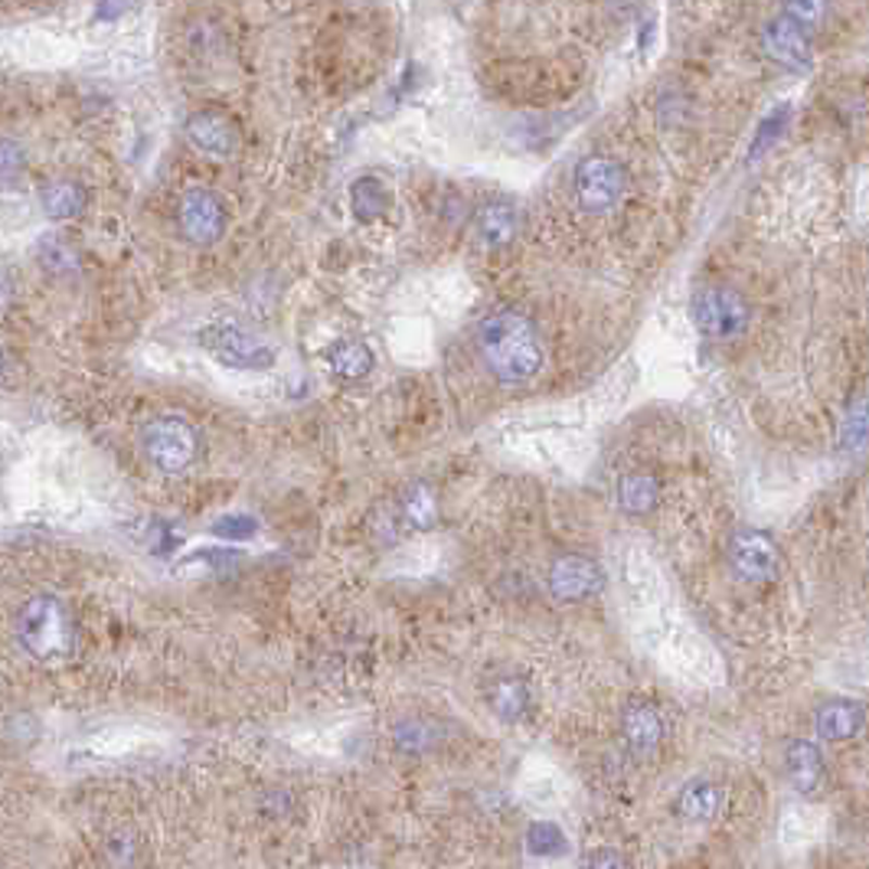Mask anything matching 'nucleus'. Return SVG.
Returning <instances> with one entry per match:
<instances>
[{
    "label": "nucleus",
    "instance_id": "obj_4",
    "mask_svg": "<svg viewBox=\"0 0 869 869\" xmlns=\"http://www.w3.org/2000/svg\"><path fill=\"white\" fill-rule=\"evenodd\" d=\"M141 451L144 458L164 471V474H180L187 471L196 455H200V435L196 429L180 419V416H161L154 422L144 425L141 432Z\"/></svg>",
    "mask_w": 869,
    "mask_h": 869
},
{
    "label": "nucleus",
    "instance_id": "obj_12",
    "mask_svg": "<svg viewBox=\"0 0 869 869\" xmlns=\"http://www.w3.org/2000/svg\"><path fill=\"white\" fill-rule=\"evenodd\" d=\"M784 775L797 794L817 797L827 781V765H823L820 749L807 739H791L784 745Z\"/></svg>",
    "mask_w": 869,
    "mask_h": 869
},
{
    "label": "nucleus",
    "instance_id": "obj_26",
    "mask_svg": "<svg viewBox=\"0 0 869 869\" xmlns=\"http://www.w3.org/2000/svg\"><path fill=\"white\" fill-rule=\"evenodd\" d=\"M565 846H568V840L559 830V823L536 820V823L526 827V849L533 856H559V853H565Z\"/></svg>",
    "mask_w": 869,
    "mask_h": 869
},
{
    "label": "nucleus",
    "instance_id": "obj_5",
    "mask_svg": "<svg viewBox=\"0 0 869 869\" xmlns=\"http://www.w3.org/2000/svg\"><path fill=\"white\" fill-rule=\"evenodd\" d=\"M196 341L213 360H219L229 370H271L274 367V350L261 337H255L252 331L232 321L206 324Z\"/></svg>",
    "mask_w": 869,
    "mask_h": 869
},
{
    "label": "nucleus",
    "instance_id": "obj_24",
    "mask_svg": "<svg viewBox=\"0 0 869 869\" xmlns=\"http://www.w3.org/2000/svg\"><path fill=\"white\" fill-rule=\"evenodd\" d=\"M788 125H791V105L781 102L778 108H771V112L762 118V125H758V131H755V141H752V148H749V161H758L765 151H771L775 141L788 131Z\"/></svg>",
    "mask_w": 869,
    "mask_h": 869
},
{
    "label": "nucleus",
    "instance_id": "obj_2",
    "mask_svg": "<svg viewBox=\"0 0 869 869\" xmlns=\"http://www.w3.org/2000/svg\"><path fill=\"white\" fill-rule=\"evenodd\" d=\"M17 641L43 667H63L79 651V625L56 596H34L17 612Z\"/></svg>",
    "mask_w": 869,
    "mask_h": 869
},
{
    "label": "nucleus",
    "instance_id": "obj_25",
    "mask_svg": "<svg viewBox=\"0 0 869 869\" xmlns=\"http://www.w3.org/2000/svg\"><path fill=\"white\" fill-rule=\"evenodd\" d=\"M402 516H406L416 529H429V526H435V520H438V507H435V497H432V490H429L425 484H416V487L406 490V497H402Z\"/></svg>",
    "mask_w": 869,
    "mask_h": 869
},
{
    "label": "nucleus",
    "instance_id": "obj_11",
    "mask_svg": "<svg viewBox=\"0 0 869 869\" xmlns=\"http://www.w3.org/2000/svg\"><path fill=\"white\" fill-rule=\"evenodd\" d=\"M183 135L206 157H229L239 148V131H235L232 118L216 112V108L193 112L183 125Z\"/></svg>",
    "mask_w": 869,
    "mask_h": 869
},
{
    "label": "nucleus",
    "instance_id": "obj_8",
    "mask_svg": "<svg viewBox=\"0 0 869 869\" xmlns=\"http://www.w3.org/2000/svg\"><path fill=\"white\" fill-rule=\"evenodd\" d=\"M546 586L559 602H586L605 589V572L583 552H565L549 565Z\"/></svg>",
    "mask_w": 869,
    "mask_h": 869
},
{
    "label": "nucleus",
    "instance_id": "obj_23",
    "mask_svg": "<svg viewBox=\"0 0 869 869\" xmlns=\"http://www.w3.org/2000/svg\"><path fill=\"white\" fill-rule=\"evenodd\" d=\"M393 742L406 755H422V752H429V749H435L442 742V726L425 719V716H412V719L396 723Z\"/></svg>",
    "mask_w": 869,
    "mask_h": 869
},
{
    "label": "nucleus",
    "instance_id": "obj_17",
    "mask_svg": "<svg viewBox=\"0 0 869 869\" xmlns=\"http://www.w3.org/2000/svg\"><path fill=\"white\" fill-rule=\"evenodd\" d=\"M533 693L523 677H500L487 687V706L503 723H520L529 713Z\"/></svg>",
    "mask_w": 869,
    "mask_h": 869
},
{
    "label": "nucleus",
    "instance_id": "obj_30",
    "mask_svg": "<svg viewBox=\"0 0 869 869\" xmlns=\"http://www.w3.org/2000/svg\"><path fill=\"white\" fill-rule=\"evenodd\" d=\"M14 295H17V287H14V278L0 268V311H8L14 305Z\"/></svg>",
    "mask_w": 869,
    "mask_h": 869
},
{
    "label": "nucleus",
    "instance_id": "obj_20",
    "mask_svg": "<svg viewBox=\"0 0 869 869\" xmlns=\"http://www.w3.org/2000/svg\"><path fill=\"white\" fill-rule=\"evenodd\" d=\"M40 206L56 222L76 219L86 209V190L76 180H53L40 190Z\"/></svg>",
    "mask_w": 869,
    "mask_h": 869
},
{
    "label": "nucleus",
    "instance_id": "obj_16",
    "mask_svg": "<svg viewBox=\"0 0 869 869\" xmlns=\"http://www.w3.org/2000/svg\"><path fill=\"white\" fill-rule=\"evenodd\" d=\"M520 232V213L507 200H490L477 209V239L487 248H507Z\"/></svg>",
    "mask_w": 869,
    "mask_h": 869
},
{
    "label": "nucleus",
    "instance_id": "obj_10",
    "mask_svg": "<svg viewBox=\"0 0 869 869\" xmlns=\"http://www.w3.org/2000/svg\"><path fill=\"white\" fill-rule=\"evenodd\" d=\"M762 53L784 69H807L814 63V43L807 27L791 17H775L762 27Z\"/></svg>",
    "mask_w": 869,
    "mask_h": 869
},
{
    "label": "nucleus",
    "instance_id": "obj_19",
    "mask_svg": "<svg viewBox=\"0 0 869 869\" xmlns=\"http://www.w3.org/2000/svg\"><path fill=\"white\" fill-rule=\"evenodd\" d=\"M37 261L53 278H76L82 271V255L63 232H47L37 242Z\"/></svg>",
    "mask_w": 869,
    "mask_h": 869
},
{
    "label": "nucleus",
    "instance_id": "obj_7",
    "mask_svg": "<svg viewBox=\"0 0 869 869\" xmlns=\"http://www.w3.org/2000/svg\"><path fill=\"white\" fill-rule=\"evenodd\" d=\"M729 565L732 572L742 578V583H752V586H768L778 578V568H781V552L775 546V539L762 529H736L732 539H729Z\"/></svg>",
    "mask_w": 869,
    "mask_h": 869
},
{
    "label": "nucleus",
    "instance_id": "obj_32",
    "mask_svg": "<svg viewBox=\"0 0 869 869\" xmlns=\"http://www.w3.org/2000/svg\"><path fill=\"white\" fill-rule=\"evenodd\" d=\"M4 373H8V350L0 344V380H4Z\"/></svg>",
    "mask_w": 869,
    "mask_h": 869
},
{
    "label": "nucleus",
    "instance_id": "obj_14",
    "mask_svg": "<svg viewBox=\"0 0 869 869\" xmlns=\"http://www.w3.org/2000/svg\"><path fill=\"white\" fill-rule=\"evenodd\" d=\"M866 723V706L856 700H830L814 713V732L823 742H846Z\"/></svg>",
    "mask_w": 869,
    "mask_h": 869
},
{
    "label": "nucleus",
    "instance_id": "obj_3",
    "mask_svg": "<svg viewBox=\"0 0 869 869\" xmlns=\"http://www.w3.org/2000/svg\"><path fill=\"white\" fill-rule=\"evenodd\" d=\"M690 315H693L697 331L710 341H732L752 321V308H749L745 295L736 292V287H726V284L700 287V292L693 295Z\"/></svg>",
    "mask_w": 869,
    "mask_h": 869
},
{
    "label": "nucleus",
    "instance_id": "obj_9",
    "mask_svg": "<svg viewBox=\"0 0 869 869\" xmlns=\"http://www.w3.org/2000/svg\"><path fill=\"white\" fill-rule=\"evenodd\" d=\"M177 226H180V235L187 242H193V245H213L226 232V209H222V203H219L216 193L193 187V190H187L180 196Z\"/></svg>",
    "mask_w": 869,
    "mask_h": 869
},
{
    "label": "nucleus",
    "instance_id": "obj_13",
    "mask_svg": "<svg viewBox=\"0 0 869 869\" xmlns=\"http://www.w3.org/2000/svg\"><path fill=\"white\" fill-rule=\"evenodd\" d=\"M622 732L635 752H654L667 736V723L651 700H631L622 710Z\"/></svg>",
    "mask_w": 869,
    "mask_h": 869
},
{
    "label": "nucleus",
    "instance_id": "obj_27",
    "mask_svg": "<svg viewBox=\"0 0 869 869\" xmlns=\"http://www.w3.org/2000/svg\"><path fill=\"white\" fill-rule=\"evenodd\" d=\"M27 170V151L14 138H0V183H17Z\"/></svg>",
    "mask_w": 869,
    "mask_h": 869
},
{
    "label": "nucleus",
    "instance_id": "obj_6",
    "mask_svg": "<svg viewBox=\"0 0 869 869\" xmlns=\"http://www.w3.org/2000/svg\"><path fill=\"white\" fill-rule=\"evenodd\" d=\"M572 190L575 200L586 213H609L622 203L625 190H628V174L615 157L605 154H592L586 161H578L575 174H572Z\"/></svg>",
    "mask_w": 869,
    "mask_h": 869
},
{
    "label": "nucleus",
    "instance_id": "obj_1",
    "mask_svg": "<svg viewBox=\"0 0 869 869\" xmlns=\"http://www.w3.org/2000/svg\"><path fill=\"white\" fill-rule=\"evenodd\" d=\"M477 347L487 370L507 386H520L542 370V337L520 311H497L484 318Z\"/></svg>",
    "mask_w": 869,
    "mask_h": 869
},
{
    "label": "nucleus",
    "instance_id": "obj_29",
    "mask_svg": "<svg viewBox=\"0 0 869 869\" xmlns=\"http://www.w3.org/2000/svg\"><path fill=\"white\" fill-rule=\"evenodd\" d=\"M258 533V520L252 513H226L213 523V536L219 539H252Z\"/></svg>",
    "mask_w": 869,
    "mask_h": 869
},
{
    "label": "nucleus",
    "instance_id": "obj_31",
    "mask_svg": "<svg viewBox=\"0 0 869 869\" xmlns=\"http://www.w3.org/2000/svg\"><path fill=\"white\" fill-rule=\"evenodd\" d=\"M589 862H592V866H625V859H622V856H615V853H605V856H592Z\"/></svg>",
    "mask_w": 869,
    "mask_h": 869
},
{
    "label": "nucleus",
    "instance_id": "obj_22",
    "mask_svg": "<svg viewBox=\"0 0 869 869\" xmlns=\"http://www.w3.org/2000/svg\"><path fill=\"white\" fill-rule=\"evenodd\" d=\"M350 209L360 222H376L389 209V190L380 177H360L350 187Z\"/></svg>",
    "mask_w": 869,
    "mask_h": 869
},
{
    "label": "nucleus",
    "instance_id": "obj_18",
    "mask_svg": "<svg viewBox=\"0 0 869 869\" xmlns=\"http://www.w3.org/2000/svg\"><path fill=\"white\" fill-rule=\"evenodd\" d=\"M328 367L337 380L344 383H360L363 376L373 373V350L357 341V337H344L337 344H331L328 350Z\"/></svg>",
    "mask_w": 869,
    "mask_h": 869
},
{
    "label": "nucleus",
    "instance_id": "obj_15",
    "mask_svg": "<svg viewBox=\"0 0 869 869\" xmlns=\"http://www.w3.org/2000/svg\"><path fill=\"white\" fill-rule=\"evenodd\" d=\"M723 804H726V791H723V784H716V781H703V778H700V781H690V784L677 794L674 810H677L680 820H690V823H710V820L719 817Z\"/></svg>",
    "mask_w": 869,
    "mask_h": 869
},
{
    "label": "nucleus",
    "instance_id": "obj_21",
    "mask_svg": "<svg viewBox=\"0 0 869 869\" xmlns=\"http://www.w3.org/2000/svg\"><path fill=\"white\" fill-rule=\"evenodd\" d=\"M618 503L625 513L631 516H644L661 503V484L654 474L644 471H631L618 481Z\"/></svg>",
    "mask_w": 869,
    "mask_h": 869
},
{
    "label": "nucleus",
    "instance_id": "obj_28",
    "mask_svg": "<svg viewBox=\"0 0 869 869\" xmlns=\"http://www.w3.org/2000/svg\"><path fill=\"white\" fill-rule=\"evenodd\" d=\"M781 8H784V17H791L794 24L817 27L827 17L830 0H781Z\"/></svg>",
    "mask_w": 869,
    "mask_h": 869
}]
</instances>
